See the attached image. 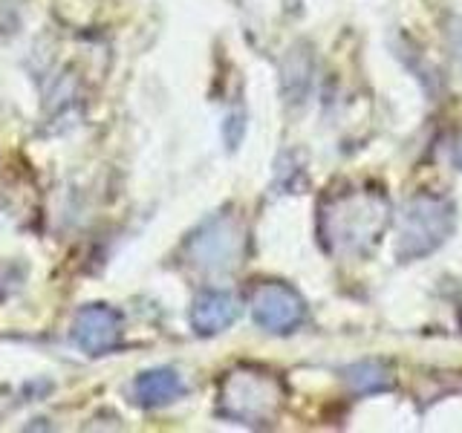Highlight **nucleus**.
<instances>
[{
  "mask_svg": "<svg viewBox=\"0 0 462 433\" xmlns=\"http://www.w3.org/2000/svg\"><path fill=\"white\" fill-rule=\"evenodd\" d=\"M390 220L387 197L373 188L329 194L318 211V235L332 254L365 257L382 240Z\"/></svg>",
  "mask_w": 462,
  "mask_h": 433,
  "instance_id": "nucleus-1",
  "label": "nucleus"
},
{
  "mask_svg": "<svg viewBox=\"0 0 462 433\" xmlns=\"http://www.w3.org/2000/svg\"><path fill=\"white\" fill-rule=\"evenodd\" d=\"M454 231V206L451 199L437 194H416L411 202H404L399 214V240L396 252L402 260H416L451 237Z\"/></svg>",
  "mask_w": 462,
  "mask_h": 433,
  "instance_id": "nucleus-2",
  "label": "nucleus"
},
{
  "mask_svg": "<svg viewBox=\"0 0 462 433\" xmlns=\"http://www.w3.org/2000/svg\"><path fill=\"white\" fill-rule=\"evenodd\" d=\"M283 404V387L269 373L235 370L220 390V408L240 425H269L278 419Z\"/></svg>",
  "mask_w": 462,
  "mask_h": 433,
  "instance_id": "nucleus-3",
  "label": "nucleus"
},
{
  "mask_svg": "<svg viewBox=\"0 0 462 433\" xmlns=\"http://www.w3.org/2000/svg\"><path fill=\"white\" fill-rule=\"evenodd\" d=\"M243 254V228L235 216L220 214L202 226L188 243L191 263L206 272H228L240 263Z\"/></svg>",
  "mask_w": 462,
  "mask_h": 433,
  "instance_id": "nucleus-4",
  "label": "nucleus"
},
{
  "mask_svg": "<svg viewBox=\"0 0 462 433\" xmlns=\"http://www.w3.org/2000/svg\"><path fill=\"white\" fill-rule=\"evenodd\" d=\"M252 315L254 321L269 332H292L300 327L307 307H303L300 295L286 283H260L252 295Z\"/></svg>",
  "mask_w": 462,
  "mask_h": 433,
  "instance_id": "nucleus-5",
  "label": "nucleus"
},
{
  "mask_svg": "<svg viewBox=\"0 0 462 433\" xmlns=\"http://www.w3.org/2000/svg\"><path fill=\"white\" fill-rule=\"evenodd\" d=\"M72 338L90 355L110 353L122 341V318L116 309L105 307V303L84 307L76 318V327H72Z\"/></svg>",
  "mask_w": 462,
  "mask_h": 433,
  "instance_id": "nucleus-6",
  "label": "nucleus"
},
{
  "mask_svg": "<svg viewBox=\"0 0 462 433\" xmlns=\"http://www.w3.org/2000/svg\"><path fill=\"white\" fill-rule=\"evenodd\" d=\"M237 318V300L228 292H220V289H208L194 300L191 309V324L199 336H217L226 327L235 324Z\"/></svg>",
  "mask_w": 462,
  "mask_h": 433,
  "instance_id": "nucleus-7",
  "label": "nucleus"
},
{
  "mask_svg": "<svg viewBox=\"0 0 462 433\" xmlns=\"http://www.w3.org/2000/svg\"><path fill=\"white\" fill-rule=\"evenodd\" d=\"M185 393L182 379L173 370H151L136 379V399L144 408H156V404H168Z\"/></svg>",
  "mask_w": 462,
  "mask_h": 433,
  "instance_id": "nucleus-8",
  "label": "nucleus"
},
{
  "mask_svg": "<svg viewBox=\"0 0 462 433\" xmlns=\"http://www.w3.org/2000/svg\"><path fill=\"white\" fill-rule=\"evenodd\" d=\"M344 382L350 384L356 393H382V390H390V384H393L390 370L382 361H358V364L346 367Z\"/></svg>",
  "mask_w": 462,
  "mask_h": 433,
  "instance_id": "nucleus-9",
  "label": "nucleus"
},
{
  "mask_svg": "<svg viewBox=\"0 0 462 433\" xmlns=\"http://www.w3.org/2000/svg\"><path fill=\"white\" fill-rule=\"evenodd\" d=\"M451 156H454V162H457V165H462V142L454 144V148H451Z\"/></svg>",
  "mask_w": 462,
  "mask_h": 433,
  "instance_id": "nucleus-10",
  "label": "nucleus"
}]
</instances>
